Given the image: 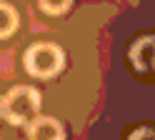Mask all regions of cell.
<instances>
[{
    "label": "cell",
    "instance_id": "2",
    "mask_svg": "<svg viewBox=\"0 0 155 140\" xmlns=\"http://www.w3.org/2000/svg\"><path fill=\"white\" fill-rule=\"evenodd\" d=\"M23 63H25V70L33 78L50 80V78H55L63 70L65 55H63V50L55 43H35V45L28 48Z\"/></svg>",
    "mask_w": 155,
    "mask_h": 140
},
{
    "label": "cell",
    "instance_id": "1",
    "mask_svg": "<svg viewBox=\"0 0 155 140\" xmlns=\"http://www.w3.org/2000/svg\"><path fill=\"white\" fill-rule=\"evenodd\" d=\"M40 110V95L30 85H15L0 100V115L13 125H28Z\"/></svg>",
    "mask_w": 155,
    "mask_h": 140
},
{
    "label": "cell",
    "instance_id": "5",
    "mask_svg": "<svg viewBox=\"0 0 155 140\" xmlns=\"http://www.w3.org/2000/svg\"><path fill=\"white\" fill-rule=\"evenodd\" d=\"M15 30H18V13H15V8L0 0V40L10 38Z\"/></svg>",
    "mask_w": 155,
    "mask_h": 140
},
{
    "label": "cell",
    "instance_id": "4",
    "mask_svg": "<svg viewBox=\"0 0 155 140\" xmlns=\"http://www.w3.org/2000/svg\"><path fill=\"white\" fill-rule=\"evenodd\" d=\"M153 53H155V38H153V35L135 40L133 48H130V60H133L135 70H140V73H143V70H148Z\"/></svg>",
    "mask_w": 155,
    "mask_h": 140
},
{
    "label": "cell",
    "instance_id": "6",
    "mask_svg": "<svg viewBox=\"0 0 155 140\" xmlns=\"http://www.w3.org/2000/svg\"><path fill=\"white\" fill-rule=\"evenodd\" d=\"M38 3H40V10H45L48 15H63L73 0H38Z\"/></svg>",
    "mask_w": 155,
    "mask_h": 140
},
{
    "label": "cell",
    "instance_id": "7",
    "mask_svg": "<svg viewBox=\"0 0 155 140\" xmlns=\"http://www.w3.org/2000/svg\"><path fill=\"white\" fill-rule=\"evenodd\" d=\"M128 140H155V130L153 128H138L130 133Z\"/></svg>",
    "mask_w": 155,
    "mask_h": 140
},
{
    "label": "cell",
    "instance_id": "3",
    "mask_svg": "<svg viewBox=\"0 0 155 140\" xmlns=\"http://www.w3.org/2000/svg\"><path fill=\"white\" fill-rule=\"evenodd\" d=\"M28 138L30 140H65V133H63V125L55 118L35 115L28 123Z\"/></svg>",
    "mask_w": 155,
    "mask_h": 140
},
{
    "label": "cell",
    "instance_id": "8",
    "mask_svg": "<svg viewBox=\"0 0 155 140\" xmlns=\"http://www.w3.org/2000/svg\"><path fill=\"white\" fill-rule=\"evenodd\" d=\"M150 70H155V53H153V58H150Z\"/></svg>",
    "mask_w": 155,
    "mask_h": 140
}]
</instances>
